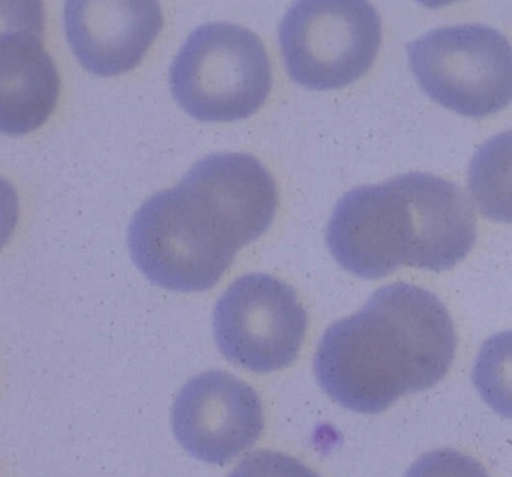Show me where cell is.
<instances>
[{"mask_svg": "<svg viewBox=\"0 0 512 477\" xmlns=\"http://www.w3.org/2000/svg\"><path fill=\"white\" fill-rule=\"evenodd\" d=\"M455 350L454 323L442 300L397 282L374 291L356 314L328 327L314 356V374L341 407L379 414L401 396L442 381Z\"/></svg>", "mask_w": 512, "mask_h": 477, "instance_id": "cell-1", "label": "cell"}, {"mask_svg": "<svg viewBox=\"0 0 512 477\" xmlns=\"http://www.w3.org/2000/svg\"><path fill=\"white\" fill-rule=\"evenodd\" d=\"M278 41L295 83L311 90L341 89L373 65L382 23L364 0H302L284 15Z\"/></svg>", "mask_w": 512, "mask_h": 477, "instance_id": "cell-5", "label": "cell"}, {"mask_svg": "<svg viewBox=\"0 0 512 477\" xmlns=\"http://www.w3.org/2000/svg\"><path fill=\"white\" fill-rule=\"evenodd\" d=\"M229 477H322L299 459L275 450H257L245 456Z\"/></svg>", "mask_w": 512, "mask_h": 477, "instance_id": "cell-15", "label": "cell"}, {"mask_svg": "<svg viewBox=\"0 0 512 477\" xmlns=\"http://www.w3.org/2000/svg\"><path fill=\"white\" fill-rule=\"evenodd\" d=\"M406 477H490V474L472 456L454 449H437L416 459Z\"/></svg>", "mask_w": 512, "mask_h": 477, "instance_id": "cell-14", "label": "cell"}, {"mask_svg": "<svg viewBox=\"0 0 512 477\" xmlns=\"http://www.w3.org/2000/svg\"><path fill=\"white\" fill-rule=\"evenodd\" d=\"M170 89L182 110L202 122H236L256 113L272 89L268 51L245 27H197L170 68Z\"/></svg>", "mask_w": 512, "mask_h": 477, "instance_id": "cell-3", "label": "cell"}, {"mask_svg": "<svg viewBox=\"0 0 512 477\" xmlns=\"http://www.w3.org/2000/svg\"><path fill=\"white\" fill-rule=\"evenodd\" d=\"M469 189L485 218L512 224V131L494 135L476 150Z\"/></svg>", "mask_w": 512, "mask_h": 477, "instance_id": "cell-12", "label": "cell"}, {"mask_svg": "<svg viewBox=\"0 0 512 477\" xmlns=\"http://www.w3.org/2000/svg\"><path fill=\"white\" fill-rule=\"evenodd\" d=\"M0 38L2 131L25 135L41 128L55 111L61 93L58 68L43 42L40 11H4Z\"/></svg>", "mask_w": 512, "mask_h": 477, "instance_id": "cell-11", "label": "cell"}, {"mask_svg": "<svg viewBox=\"0 0 512 477\" xmlns=\"http://www.w3.org/2000/svg\"><path fill=\"white\" fill-rule=\"evenodd\" d=\"M128 246L149 281L182 293L214 287L236 255L178 186L152 195L134 213Z\"/></svg>", "mask_w": 512, "mask_h": 477, "instance_id": "cell-6", "label": "cell"}, {"mask_svg": "<svg viewBox=\"0 0 512 477\" xmlns=\"http://www.w3.org/2000/svg\"><path fill=\"white\" fill-rule=\"evenodd\" d=\"M308 329L296 291L266 273L236 279L218 299L214 335L221 354L257 374L292 365Z\"/></svg>", "mask_w": 512, "mask_h": 477, "instance_id": "cell-7", "label": "cell"}, {"mask_svg": "<svg viewBox=\"0 0 512 477\" xmlns=\"http://www.w3.org/2000/svg\"><path fill=\"white\" fill-rule=\"evenodd\" d=\"M419 86L437 104L482 119L512 102V45L485 24L437 27L410 42Z\"/></svg>", "mask_w": 512, "mask_h": 477, "instance_id": "cell-4", "label": "cell"}, {"mask_svg": "<svg viewBox=\"0 0 512 477\" xmlns=\"http://www.w3.org/2000/svg\"><path fill=\"white\" fill-rule=\"evenodd\" d=\"M172 426L179 444L193 458L224 465L250 449L262 435V399L236 375L203 372L179 392Z\"/></svg>", "mask_w": 512, "mask_h": 477, "instance_id": "cell-8", "label": "cell"}, {"mask_svg": "<svg viewBox=\"0 0 512 477\" xmlns=\"http://www.w3.org/2000/svg\"><path fill=\"white\" fill-rule=\"evenodd\" d=\"M475 239L476 218L466 194L428 173L352 189L338 201L326 228L332 257L364 279L383 278L401 266L451 269Z\"/></svg>", "mask_w": 512, "mask_h": 477, "instance_id": "cell-2", "label": "cell"}, {"mask_svg": "<svg viewBox=\"0 0 512 477\" xmlns=\"http://www.w3.org/2000/svg\"><path fill=\"white\" fill-rule=\"evenodd\" d=\"M473 384L491 410L512 420V330L496 333L482 344Z\"/></svg>", "mask_w": 512, "mask_h": 477, "instance_id": "cell-13", "label": "cell"}, {"mask_svg": "<svg viewBox=\"0 0 512 477\" xmlns=\"http://www.w3.org/2000/svg\"><path fill=\"white\" fill-rule=\"evenodd\" d=\"M65 33L83 68L115 77L142 62L164 26L160 3L71 0L65 3Z\"/></svg>", "mask_w": 512, "mask_h": 477, "instance_id": "cell-10", "label": "cell"}, {"mask_svg": "<svg viewBox=\"0 0 512 477\" xmlns=\"http://www.w3.org/2000/svg\"><path fill=\"white\" fill-rule=\"evenodd\" d=\"M178 186L236 252L265 234L277 213L274 177L262 162L245 153L206 156Z\"/></svg>", "mask_w": 512, "mask_h": 477, "instance_id": "cell-9", "label": "cell"}]
</instances>
